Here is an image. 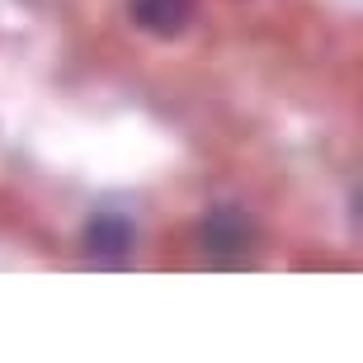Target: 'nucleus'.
<instances>
[{
    "mask_svg": "<svg viewBox=\"0 0 363 363\" xmlns=\"http://www.w3.org/2000/svg\"><path fill=\"white\" fill-rule=\"evenodd\" d=\"M133 19L156 38H175L194 19V0H133Z\"/></svg>",
    "mask_w": 363,
    "mask_h": 363,
    "instance_id": "f257e3e1",
    "label": "nucleus"
},
{
    "mask_svg": "<svg viewBox=\"0 0 363 363\" xmlns=\"http://www.w3.org/2000/svg\"><path fill=\"white\" fill-rule=\"evenodd\" d=\"M85 250L94 259H123L133 250V222L118 213H99L90 217V227H85Z\"/></svg>",
    "mask_w": 363,
    "mask_h": 363,
    "instance_id": "f03ea898",
    "label": "nucleus"
},
{
    "mask_svg": "<svg viewBox=\"0 0 363 363\" xmlns=\"http://www.w3.org/2000/svg\"><path fill=\"white\" fill-rule=\"evenodd\" d=\"M245 236H250V222L241 217V208H217V213H208V222H203V245H208L213 255H241Z\"/></svg>",
    "mask_w": 363,
    "mask_h": 363,
    "instance_id": "7ed1b4c3",
    "label": "nucleus"
}]
</instances>
